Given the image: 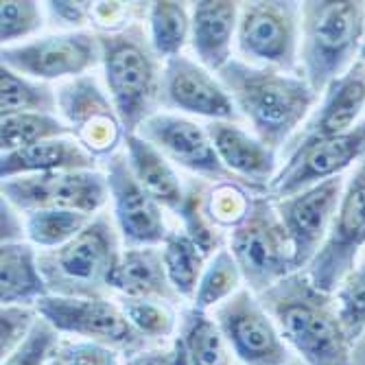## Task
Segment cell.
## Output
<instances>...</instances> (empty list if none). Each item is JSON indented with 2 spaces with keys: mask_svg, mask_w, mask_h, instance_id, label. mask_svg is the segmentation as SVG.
Here are the masks:
<instances>
[{
  "mask_svg": "<svg viewBox=\"0 0 365 365\" xmlns=\"http://www.w3.org/2000/svg\"><path fill=\"white\" fill-rule=\"evenodd\" d=\"M245 190L247 188H243L241 184L221 182L208 192L206 212L219 230H223V227L235 230L243 221L247 206H250V197H252Z\"/></svg>",
  "mask_w": 365,
  "mask_h": 365,
  "instance_id": "cell-37",
  "label": "cell"
},
{
  "mask_svg": "<svg viewBox=\"0 0 365 365\" xmlns=\"http://www.w3.org/2000/svg\"><path fill=\"white\" fill-rule=\"evenodd\" d=\"M106 86L127 134H138L155 114L162 96V71L140 22L114 33H98Z\"/></svg>",
  "mask_w": 365,
  "mask_h": 365,
  "instance_id": "cell-3",
  "label": "cell"
},
{
  "mask_svg": "<svg viewBox=\"0 0 365 365\" xmlns=\"http://www.w3.org/2000/svg\"><path fill=\"white\" fill-rule=\"evenodd\" d=\"M61 120L73 129V138L94 158H112L125 143L127 131L110 94L92 75L66 81L57 88Z\"/></svg>",
  "mask_w": 365,
  "mask_h": 365,
  "instance_id": "cell-12",
  "label": "cell"
},
{
  "mask_svg": "<svg viewBox=\"0 0 365 365\" xmlns=\"http://www.w3.org/2000/svg\"><path fill=\"white\" fill-rule=\"evenodd\" d=\"M149 42L155 57L169 61L182 55L184 46L190 42V11L186 3L160 0L149 3Z\"/></svg>",
  "mask_w": 365,
  "mask_h": 365,
  "instance_id": "cell-28",
  "label": "cell"
},
{
  "mask_svg": "<svg viewBox=\"0 0 365 365\" xmlns=\"http://www.w3.org/2000/svg\"><path fill=\"white\" fill-rule=\"evenodd\" d=\"M118 304L136 333L149 344L175 337L180 315L173 302L160 300V297H118Z\"/></svg>",
  "mask_w": 365,
  "mask_h": 365,
  "instance_id": "cell-32",
  "label": "cell"
},
{
  "mask_svg": "<svg viewBox=\"0 0 365 365\" xmlns=\"http://www.w3.org/2000/svg\"><path fill=\"white\" fill-rule=\"evenodd\" d=\"M289 350L307 365H354V344L341 324L335 293L295 272L258 295Z\"/></svg>",
  "mask_w": 365,
  "mask_h": 365,
  "instance_id": "cell-1",
  "label": "cell"
},
{
  "mask_svg": "<svg viewBox=\"0 0 365 365\" xmlns=\"http://www.w3.org/2000/svg\"><path fill=\"white\" fill-rule=\"evenodd\" d=\"M0 230H3V245L5 243H24L26 239V221H22V215L18 208H14L7 199L0 204Z\"/></svg>",
  "mask_w": 365,
  "mask_h": 365,
  "instance_id": "cell-43",
  "label": "cell"
},
{
  "mask_svg": "<svg viewBox=\"0 0 365 365\" xmlns=\"http://www.w3.org/2000/svg\"><path fill=\"white\" fill-rule=\"evenodd\" d=\"M335 302L346 333L356 346V341L365 335V250L337 287Z\"/></svg>",
  "mask_w": 365,
  "mask_h": 365,
  "instance_id": "cell-35",
  "label": "cell"
},
{
  "mask_svg": "<svg viewBox=\"0 0 365 365\" xmlns=\"http://www.w3.org/2000/svg\"><path fill=\"white\" fill-rule=\"evenodd\" d=\"M365 250V182L354 173L346 182L341 204L330 235L304 269L311 282L335 293Z\"/></svg>",
  "mask_w": 365,
  "mask_h": 365,
  "instance_id": "cell-15",
  "label": "cell"
},
{
  "mask_svg": "<svg viewBox=\"0 0 365 365\" xmlns=\"http://www.w3.org/2000/svg\"><path fill=\"white\" fill-rule=\"evenodd\" d=\"M108 188L114 210V223L127 247H158L169 237L162 206L131 173L125 153L108 158Z\"/></svg>",
  "mask_w": 365,
  "mask_h": 365,
  "instance_id": "cell-16",
  "label": "cell"
},
{
  "mask_svg": "<svg viewBox=\"0 0 365 365\" xmlns=\"http://www.w3.org/2000/svg\"><path fill=\"white\" fill-rule=\"evenodd\" d=\"M57 90L46 81L22 77L7 66H0V112L3 116L16 114H55Z\"/></svg>",
  "mask_w": 365,
  "mask_h": 365,
  "instance_id": "cell-29",
  "label": "cell"
},
{
  "mask_svg": "<svg viewBox=\"0 0 365 365\" xmlns=\"http://www.w3.org/2000/svg\"><path fill=\"white\" fill-rule=\"evenodd\" d=\"M365 38V3L319 0L300 5L302 75L322 94L346 75L361 55Z\"/></svg>",
  "mask_w": 365,
  "mask_h": 365,
  "instance_id": "cell-4",
  "label": "cell"
},
{
  "mask_svg": "<svg viewBox=\"0 0 365 365\" xmlns=\"http://www.w3.org/2000/svg\"><path fill=\"white\" fill-rule=\"evenodd\" d=\"M96 158L90 155L73 136L38 143L33 147L3 153L0 178L11 180L20 175L55 173V171H94Z\"/></svg>",
  "mask_w": 365,
  "mask_h": 365,
  "instance_id": "cell-23",
  "label": "cell"
},
{
  "mask_svg": "<svg viewBox=\"0 0 365 365\" xmlns=\"http://www.w3.org/2000/svg\"><path fill=\"white\" fill-rule=\"evenodd\" d=\"M230 252L239 262L245 287L256 295L295 274L293 245L269 195H252L243 221L232 230Z\"/></svg>",
  "mask_w": 365,
  "mask_h": 365,
  "instance_id": "cell-6",
  "label": "cell"
},
{
  "mask_svg": "<svg viewBox=\"0 0 365 365\" xmlns=\"http://www.w3.org/2000/svg\"><path fill=\"white\" fill-rule=\"evenodd\" d=\"M40 313L31 304H7L0 311V356L7 359L38 324Z\"/></svg>",
  "mask_w": 365,
  "mask_h": 365,
  "instance_id": "cell-39",
  "label": "cell"
},
{
  "mask_svg": "<svg viewBox=\"0 0 365 365\" xmlns=\"http://www.w3.org/2000/svg\"><path fill=\"white\" fill-rule=\"evenodd\" d=\"M239 53L247 63L297 71L300 59V5L297 3H241Z\"/></svg>",
  "mask_w": 365,
  "mask_h": 365,
  "instance_id": "cell-8",
  "label": "cell"
},
{
  "mask_svg": "<svg viewBox=\"0 0 365 365\" xmlns=\"http://www.w3.org/2000/svg\"><path fill=\"white\" fill-rule=\"evenodd\" d=\"M138 134L151 145H155L173 164L195 175H202L217 184L221 182L241 184L223 167V162L210 140L208 129L197 125L190 118L155 112L151 118L143 123Z\"/></svg>",
  "mask_w": 365,
  "mask_h": 365,
  "instance_id": "cell-17",
  "label": "cell"
},
{
  "mask_svg": "<svg viewBox=\"0 0 365 365\" xmlns=\"http://www.w3.org/2000/svg\"><path fill=\"white\" fill-rule=\"evenodd\" d=\"M123 365H173L171 344L169 346H149L136 354L125 356Z\"/></svg>",
  "mask_w": 365,
  "mask_h": 365,
  "instance_id": "cell-44",
  "label": "cell"
},
{
  "mask_svg": "<svg viewBox=\"0 0 365 365\" xmlns=\"http://www.w3.org/2000/svg\"><path fill=\"white\" fill-rule=\"evenodd\" d=\"M125 155L131 167V173L145 186V190L162 208L178 212L184 204L186 188L173 167V162L140 134L125 136Z\"/></svg>",
  "mask_w": 365,
  "mask_h": 365,
  "instance_id": "cell-24",
  "label": "cell"
},
{
  "mask_svg": "<svg viewBox=\"0 0 365 365\" xmlns=\"http://www.w3.org/2000/svg\"><path fill=\"white\" fill-rule=\"evenodd\" d=\"M322 94L319 110L307 123L293 147L346 134L359 123L365 110V59L359 57L352 68L335 79Z\"/></svg>",
  "mask_w": 365,
  "mask_h": 365,
  "instance_id": "cell-20",
  "label": "cell"
},
{
  "mask_svg": "<svg viewBox=\"0 0 365 365\" xmlns=\"http://www.w3.org/2000/svg\"><path fill=\"white\" fill-rule=\"evenodd\" d=\"M0 57L9 71L48 83L66 77H83L101 63V44L92 31H63L31 42L3 46Z\"/></svg>",
  "mask_w": 365,
  "mask_h": 365,
  "instance_id": "cell-10",
  "label": "cell"
},
{
  "mask_svg": "<svg viewBox=\"0 0 365 365\" xmlns=\"http://www.w3.org/2000/svg\"><path fill=\"white\" fill-rule=\"evenodd\" d=\"M92 5L94 3H66V0H59V3H46L51 16L55 20H59V24L71 26L73 31L88 22H92Z\"/></svg>",
  "mask_w": 365,
  "mask_h": 365,
  "instance_id": "cell-42",
  "label": "cell"
},
{
  "mask_svg": "<svg viewBox=\"0 0 365 365\" xmlns=\"http://www.w3.org/2000/svg\"><path fill=\"white\" fill-rule=\"evenodd\" d=\"M215 319L239 365H287L291 350L260 297L243 287L215 309Z\"/></svg>",
  "mask_w": 365,
  "mask_h": 365,
  "instance_id": "cell-11",
  "label": "cell"
},
{
  "mask_svg": "<svg viewBox=\"0 0 365 365\" xmlns=\"http://www.w3.org/2000/svg\"><path fill=\"white\" fill-rule=\"evenodd\" d=\"M243 287L245 278L241 274L239 262L232 256L230 247H221L206 264L204 276L199 280L197 293L192 297V307L202 311L217 309Z\"/></svg>",
  "mask_w": 365,
  "mask_h": 365,
  "instance_id": "cell-30",
  "label": "cell"
},
{
  "mask_svg": "<svg viewBox=\"0 0 365 365\" xmlns=\"http://www.w3.org/2000/svg\"><path fill=\"white\" fill-rule=\"evenodd\" d=\"M160 103L210 120L237 123L241 116L225 86L215 79L208 68L186 55L164 61Z\"/></svg>",
  "mask_w": 365,
  "mask_h": 365,
  "instance_id": "cell-18",
  "label": "cell"
},
{
  "mask_svg": "<svg viewBox=\"0 0 365 365\" xmlns=\"http://www.w3.org/2000/svg\"><path fill=\"white\" fill-rule=\"evenodd\" d=\"M182 350L186 365H235L232 354L221 328L208 311L184 309L180 313V326L173 337Z\"/></svg>",
  "mask_w": 365,
  "mask_h": 365,
  "instance_id": "cell-26",
  "label": "cell"
},
{
  "mask_svg": "<svg viewBox=\"0 0 365 365\" xmlns=\"http://www.w3.org/2000/svg\"><path fill=\"white\" fill-rule=\"evenodd\" d=\"M219 81L252 123L256 136L272 149L295 134L319 98L307 77L243 59H230L219 71Z\"/></svg>",
  "mask_w": 365,
  "mask_h": 365,
  "instance_id": "cell-2",
  "label": "cell"
},
{
  "mask_svg": "<svg viewBox=\"0 0 365 365\" xmlns=\"http://www.w3.org/2000/svg\"><path fill=\"white\" fill-rule=\"evenodd\" d=\"M359 57H363L365 59V42H363V46H361V55Z\"/></svg>",
  "mask_w": 365,
  "mask_h": 365,
  "instance_id": "cell-47",
  "label": "cell"
},
{
  "mask_svg": "<svg viewBox=\"0 0 365 365\" xmlns=\"http://www.w3.org/2000/svg\"><path fill=\"white\" fill-rule=\"evenodd\" d=\"M110 291L120 297H160L180 302V295L169 282L160 247H125L110 278Z\"/></svg>",
  "mask_w": 365,
  "mask_h": 365,
  "instance_id": "cell-22",
  "label": "cell"
},
{
  "mask_svg": "<svg viewBox=\"0 0 365 365\" xmlns=\"http://www.w3.org/2000/svg\"><path fill=\"white\" fill-rule=\"evenodd\" d=\"M57 356L63 365H123L120 356H125L120 350L88 341V339H61Z\"/></svg>",
  "mask_w": 365,
  "mask_h": 365,
  "instance_id": "cell-40",
  "label": "cell"
},
{
  "mask_svg": "<svg viewBox=\"0 0 365 365\" xmlns=\"http://www.w3.org/2000/svg\"><path fill=\"white\" fill-rule=\"evenodd\" d=\"M73 136V129L55 114H16L0 120V149L20 151L38 143Z\"/></svg>",
  "mask_w": 365,
  "mask_h": 365,
  "instance_id": "cell-31",
  "label": "cell"
},
{
  "mask_svg": "<svg viewBox=\"0 0 365 365\" xmlns=\"http://www.w3.org/2000/svg\"><path fill=\"white\" fill-rule=\"evenodd\" d=\"M206 129L223 167L254 195H267L269 184L278 175L276 149L237 123L212 120Z\"/></svg>",
  "mask_w": 365,
  "mask_h": 365,
  "instance_id": "cell-19",
  "label": "cell"
},
{
  "mask_svg": "<svg viewBox=\"0 0 365 365\" xmlns=\"http://www.w3.org/2000/svg\"><path fill=\"white\" fill-rule=\"evenodd\" d=\"M344 188L346 182L344 175H339L297 195L274 199L280 221L284 223L293 245L295 272H304L326 243L341 204Z\"/></svg>",
  "mask_w": 365,
  "mask_h": 365,
  "instance_id": "cell-14",
  "label": "cell"
},
{
  "mask_svg": "<svg viewBox=\"0 0 365 365\" xmlns=\"http://www.w3.org/2000/svg\"><path fill=\"white\" fill-rule=\"evenodd\" d=\"M127 14H129V7H125V3H94L92 24L98 29V33H114L131 24V22L129 24L123 22Z\"/></svg>",
  "mask_w": 365,
  "mask_h": 365,
  "instance_id": "cell-41",
  "label": "cell"
},
{
  "mask_svg": "<svg viewBox=\"0 0 365 365\" xmlns=\"http://www.w3.org/2000/svg\"><path fill=\"white\" fill-rule=\"evenodd\" d=\"M206 199H208L206 186L202 182H190V186L186 188L184 204L178 210V215L184 223L182 230L195 241L199 250L208 258H212L223 247V235L206 212Z\"/></svg>",
  "mask_w": 365,
  "mask_h": 365,
  "instance_id": "cell-34",
  "label": "cell"
},
{
  "mask_svg": "<svg viewBox=\"0 0 365 365\" xmlns=\"http://www.w3.org/2000/svg\"><path fill=\"white\" fill-rule=\"evenodd\" d=\"M36 309L59 335L106 344L120 350L125 356L149 348V341L140 337L125 317L118 300L46 295L38 300Z\"/></svg>",
  "mask_w": 365,
  "mask_h": 365,
  "instance_id": "cell-7",
  "label": "cell"
},
{
  "mask_svg": "<svg viewBox=\"0 0 365 365\" xmlns=\"http://www.w3.org/2000/svg\"><path fill=\"white\" fill-rule=\"evenodd\" d=\"M354 175L359 178V180H363L365 182V158L356 164V169H354Z\"/></svg>",
  "mask_w": 365,
  "mask_h": 365,
  "instance_id": "cell-45",
  "label": "cell"
},
{
  "mask_svg": "<svg viewBox=\"0 0 365 365\" xmlns=\"http://www.w3.org/2000/svg\"><path fill=\"white\" fill-rule=\"evenodd\" d=\"M26 241L33 247L57 250L71 243L92 221L90 215L75 210H36L26 215Z\"/></svg>",
  "mask_w": 365,
  "mask_h": 365,
  "instance_id": "cell-33",
  "label": "cell"
},
{
  "mask_svg": "<svg viewBox=\"0 0 365 365\" xmlns=\"http://www.w3.org/2000/svg\"><path fill=\"white\" fill-rule=\"evenodd\" d=\"M48 365H63V363H61V359H59V356H55Z\"/></svg>",
  "mask_w": 365,
  "mask_h": 365,
  "instance_id": "cell-46",
  "label": "cell"
},
{
  "mask_svg": "<svg viewBox=\"0 0 365 365\" xmlns=\"http://www.w3.org/2000/svg\"><path fill=\"white\" fill-rule=\"evenodd\" d=\"M162 258L169 282L180 295V300L192 302L199 280H202L208 264V256L195 245V241L184 230H171L162 243Z\"/></svg>",
  "mask_w": 365,
  "mask_h": 365,
  "instance_id": "cell-27",
  "label": "cell"
},
{
  "mask_svg": "<svg viewBox=\"0 0 365 365\" xmlns=\"http://www.w3.org/2000/svg\"><path fill=\"white\" fill-rule=\"evenodd\" d=\"M59 346L61 335L44 317H40L24 344L3 359V365H48L57 356Z\"/></svg>",
  "mask_w": 365,
  "mask_h": 365,
  "instance_id": "cell-38",
  "label": "cell"
},
{
  "mask_svg": "<svg viewBox=\"0 0 365 365\" xmlns=\"http://www.w3.org/2000/svg\"><path fill=\"white\" fill-rule=\"evenodd\" d=\"M3 199L20 212L36 210H75L96 217L108 199V178L94 171H55L3 180Z\"/></svg>",
  "mask_w": 365,
  "mask_h": 365,
  "instance_id": "cell-9",
  "label": "cell"
},
{
  "mask_svg": "<svg viewBox=\"0 0 365 365\" xmlns=\"http://www.w3.org/2000/svg\"><path fill=\"white\" fill-rule=\"evenodd\" d=\"M118 237L116 223L108 215H96L71 243L42 252L40 269L51 295L108 297L123 252Z\"/></svg>",
  "mask_w": 365,
  "mask_h": 365,
  "instance_id": "cell-5",
  "label": "cell"
},
{
  "mask_svg": "<svg viewBox=\"0 0 365 365\" xmlns=\"http://www.w3.org/2000/svg\"><path fill=\"white\" fill-rule=\"evenodd\" d=\"M51 295L40 269V254L29 241L5 243L0 247V302L31 304Z\"/></svg>",
  "mask_w": 365,
  "mask_h": 365,
  "instance_id": "cell-25",
  "label": "cell"
},
{
  "mask_svg": "<svg viewBox=\"0 0 365 365\" xmlns=\"http://www.w3.org/2000/svg\"><path fill=\"white\" fill-rule=\"evenodd\" d=\"M365 158V120H359L350 131L311 145L293 147L284 167L267 188L272 199H284L302 192L319 182L339 178L352 164Z\"/></svg>",
  "mask_w": 365,
  "mask_h": 365,
  "instance_id": "cell-13",
  "label": "cell"
},
{
  "mask_svg": "<svg viewBox=\"0 0 365 365\" xmlns=\"http://www.w3.org/2000/svg\"><path fill=\"white\" fill-rule=\"evenodd\" d=\"M241 3L230 0H199L190 7V44L199 63L219 73L232 57L237 40Z\"/></svg>",
  "mask_w": 365,
  "mask_h": 365,
  "instance_id": "cell-21",
  "label": "cell"
},
{
  "mask_svg": "<svg viewBox=\"0 0 365 365\" xmlns=\"http://www.w3.org/2000/svg\"><path fill=\"white\" fill-rule=\"evenodd\" d=\"M44 26V11L33 0H7L0 7V40L3 46L36 36Z\"/></svg>",
  "mask_w": 365,
  "mask_h": 365,
  "instance_id": "cell-36",
  "label": "cell"
}]
</instances>
